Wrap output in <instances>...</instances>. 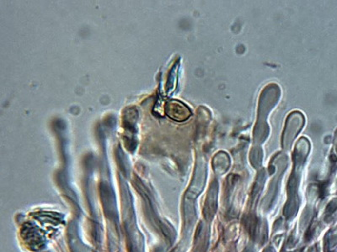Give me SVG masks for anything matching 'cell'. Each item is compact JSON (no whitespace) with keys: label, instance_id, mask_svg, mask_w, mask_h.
<instances>
[{"label":"cell","instance_id":"obj_1","mask_svg":"<svg viewBox=\"0 0 337 252\" xmlns=\"http://www.w3.org/2000/svg\"><path fill=\"white\" fill-rule=\"evenodd\" d=\"M166 110H177V113L171 117V119H173V120H186L190 115L188 108L179 102L173 101L168 103V105H166Z\"/></svg>","mask_w":337,"mask_h":252}]
</instances>
